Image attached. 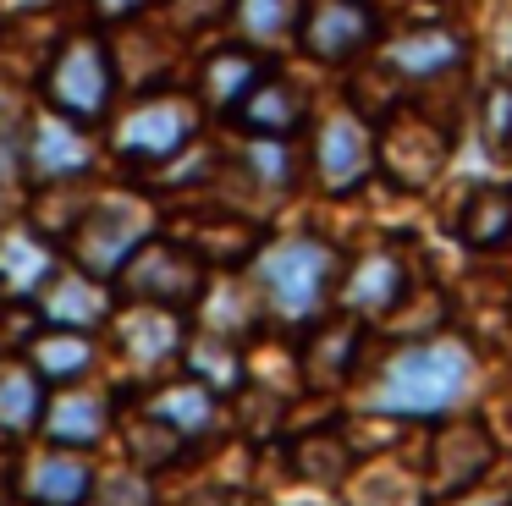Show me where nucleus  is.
Instances as JSON below:
<instances>
[{
	"instance_id": "obj_1",
	"label": "nucleus",
	"mask_w": 512,
	"mask_h": 506,
	"mask_svg": "<svg viewBox=\"0 0 512 506\" xmlns=\"http://www.w3.org/2000/svg\"><path fill=\"white\" fill-rule=\"evenodd\" d=\"M474 391V352L457 336H424L380 369L369 413L380 418H446Z\"/></svg>"
},
{
	"instance_id": "obj_2",
	"label": "nucleus",
	"mask_w": 512,
	"mask_h": 506,
	"mask_svg": "<svg viewBox=\"0 0 512 506\" xmlns=\"http://www.w3.org/2000/svg\"><path fill=\"white\" fill-rule=\"evenodd\" d=\"M254 281L259 297L270 303V314L287 319V325H314L325 319L342 281V253L325 237H281L265 242L254 253Z\"/></svg>"
},
{
	"instance_id": "obj_3",
	"label": "nucleus",
	"mask_w": 512,
	"mask_h": 506,
	"mask_svg": "<svg viewBox=\"0 0 512 506\" xmlns=\"http://www.w3.org/2000/svg\"><path fill=\"white\" fill-rule=\"evenodd\" d=\"M204 292H210V270L199 264V253L182 237H160V231H149L111 275L116 308L144 303V308H160V314L182 319L204 303Z\"/></svg>"
},
{
	"instance_id": "obj_4",
	"label": "nucleus",
	"mask_w": 512,
	"mask_h": 506,
	"mask_svg": "<svg viewBox=\"0 0 512 506\" xmlns=\"http://www.w3.org/2000/svg\"><path fill=\"white\" fill-rule=\"evenodd\" d=\"M45 88V105L56 116L78 121V127H94V121L111 116V99H116V61H111V44L100 33H67V39L50 50V66L39 77Z\"/></svg>"
},
{
	"instance_id": "obj_5",
	"label": "nucleus",
	"mask_w": 512,
	"mask_h": 506,
	"mask_svg": "<svg viewBox=\"0 0 512 506\" xmlns=\"http://www.w3.org/2000/svg\"><path fill=\"white\" fill-rule=\"evenodd\" d=\"M199 121H204V110L193 94L155 88V94H138L133 105L116 116L111 149L122 154L127 165H166V160H177L182 149H193Z\"/></svg>"
},
{
	"instance_id": "obj_6",
	"label": "nucleus",
	"mask_w": 512,
	"mask_h": 506,
	"mask_svg": "<svg viewBox=\"0 0 512 506\" xmlns=\"http://www.w3.org/2000/svg\"><path fill=\"white\" fill-rule=\"evenodd\" d=\"M452 160V127H441L424 110H391V121L375 132V171H386L397 187L419 193Z\"/></svg>"
},
{
	"instance_id": "obj_7",
	"label": "nucleus",
	"mask_w": 512,
	"mask_h": 506,
	"mask_svg": "<svg viewBox=\"0 0 512 506\" xmlns=\"http://www.w3.org/2000/svg\"><path fill=\"white\" fill-rule=\"evenodd\" d=\"M144 237H149L144 209L127 204V198H100V204L78 209V220H72V231H67V253H72V264H78L83 275H94V281L111 286L116 264H122Z\"/></svg>"
},
{
	"instance_id": "obj_8",
	"label": "nucleus",
	"mask_w": 512,
	"mask_h": 506,
	"mask_svg": "<svg viewBox=\"0 0 512 506\" xmlns=\"http://www.w3.org/2000/svg\"><path fill=\"white\" fill-rule=\"evenodd\" d=\"M298 50L320 66H347L358 55L375 50L380 39V17L369 0H303L298 17Z\"/></svg>"
},
{
	"instance_id": "obj_9",
	"label": "nucleus",
	"mask_w": 512,
	"mask_h": 506,
	"mask_svg": "<svg viewBox=\"0 0 512 506\" xmlns=\"http://www.w3.org/2000/svg\"><path fill=\"white\" fill-rule=\"evenodd\" d=\"M314 176L336 198L358 193L375 176V132L364 127L358 110H336L314 127Z\"/></svg>"
},
{
	"instance_id": "obj_10",
	"label": "nucleus",
	"mask_w": 512,
	"mask_h": 506,
	"mask_svg": "<svg viewBox=\"0 0 512 506\" xmlns=\"http://www.w3.org/2000/svg\"><path fill=\"white\" fill-rule=\"evenodd\" d=\"M116 424V396L111 391H89L83 380L72 385H50L45 391V413H39V429L45 446H67V451H94Z\"/></svg>"
},
{
	"instance_id": "obj_11",
	"label": "nucleus",
	"mask_w": 512,
	"mask_h": 506,
	"mask_svg": "<svg viewBox=\"0 0 512 506\" xmlns=\"http://www.w3.org/2000/svg\"><path fill=\"white\" fill-rule=\"evenodd\" d=\"M496 468V435L485 424H446L430 440V484L441 501L468 495L485 473Z\"/></svg>"
},
{
	"instance_id": "obj_12",
	"label": "nucleus",
	"mask_w": 512,
	"mask_h": 506,
	"mask_svg": "<svg viewBox=\"0 0 512 506\" xmlns=\"http://www.w3.org/2000/svg\"><path fill=\"white\" fill-rule=\"evenodd\" d=\"M23 165H28V176L45 182V187L50 182H78V176L94 171V149H89L78 121L50 110L45 121H34V127L23 132Z\"/></svg>"
},
{
	"instance_id": "obj_13",
	"label": "nucleus",
	"mask_w": 512,
	"mask_h": 506,
	"mask_svg": "<svg viewBox=\"0 0 512 506\" xmlns=\"http://www.w3.org/2000/svg\"><path fill=\"white\" fill-rule=\"evenodd\" d=\"M232 121L248 132V138H298L303 121H309V99H303L298 83H287L281 72H265L254 88L243 94V105L232 110Z\"/></svg>"
},
{
	"instance_id": "obj_14",
	"label": "nucleus",
	"mask_w": 512,
	"mask_h": 506,
	"mask_svg": "<svg viewBox=\"0 0 512 506\" xmlns=\"http://www.w3.org/2000/svg\"><path fill=\"white\" fill-rule=\"evenodd\" d=\"M402 292H408V270H402L397 253H364V259L336 281L342 314H353V319H380V314H391V308H402Z\"/></svg>"
},
{
	"instance_id": "obj_15",
	"label": "nucleus",
	"mask_w": 512,
	"mask_h": 506,
	"mask_svg": "<svg viewBox=\"0 0 512 506\" xmlns=\"http://www.w3.org/2000/svg\"><path fill=\"white\" fill-rule=\"evenodd\" d=\"M468 61V44L452 28H408L386 44V72L402 83H435Z\"/></svg>"
},
{
	"instance_id": "obj_16",
	"label": "nucleus",
	"mask_w": 512,
	"mask_h": 506,
	"mask_svg": "<svg viewBox=\"0 0 512 506\" xmlns=\"http://www.w3.org/2000/svg\"><path fill=\"white\" fill-rule=\"evenodd\" d=\"M89 451H67V446H45V457H34L17 479V490L28 495L34 506H83L89 501Z\"/></svg>"
},
{
	"instance_id": "obj_17",
	"label": "nucleus",
	"mask_w": 512,
	"mask_h": 506,
	"mask_svg": "<svg viewBox=\"0 0 512 506\" xmlns=\"http://www.w3.org/2000/svg\"><path fill=\"white\" fill-rule=\"evenodd\" d=\"M270 72V55L265 50H248V44H221V50L204 55L199 66V99L221 116H232L243 105V94Z\"/></svg>"
},
{
	"instance_id": "obj_18",
	"label": "nucleus",
	"mask_w": 512,
	"mask_h": 506,
	"mask_svg": "<svg viewBox=\"0 0 512 506\" xmlns=\"http://www.w3.org/2000/svg\"><path fill=\"white\" fill-rule=\"evenodd\" d=\"M182 242L199 253L204 270H243V264H254V253L265 248V231L243 215H210V220H193Z\"/></svg>"
},
{
	"instance_id": "obj_19",
	"label": "nucleus",
	"mask_w": 512,
	"mask_h": 506,
	"mask_svg": "<svg viewBox=\"0 0 512 506\" xmlns=\"http://www.w3.org/2000/svg\"><path fill=\"white\" fill-rule=\"evenodd\" d=\"M94 330H72V325H50V330H34L23 347V358L34 363V374L45 385H72L94 369Z\"/></svg>"
},
{
	"instance_id": "obj_20",
	"label": "nucleus",
	"mask_w": 512,
	"mask_h": 506,
	"mask_svg": "<svg viewBox=\"0 0 512 506\" xmlns=\"http://www.w3.org/2000/svg\"><path fill=\"white\" fill-rule=\"evenodd\" d=\"M111 292L105 281H94V275L72 270V275H50L45 286H39V314H50L56 325H72V330H94L100 319L116 314V303H100V297Z\"/></svg>"
},
{
	"instance_id": "obj_21",
	"label": "nucleus",
	"mask_w": 512,
	"mask_h": 506,
	"mask_svg": "<svg viewBox=\"0 0 512 506\" xmlns=\"http://www.w3.org/2000/svg\"><path fill=\"white\" fill-rule=\"evenodd\" d=\"M56 270H61L56 242L39 237L34 226H12L6 237H0V286H6L12 297H34Z\"/></svg>"
},
{
	"instance_id": "obj_22",
	"label": "nucleus",
	"mask_w": 512,
	"mask_h": 506,
	"mask_svg": "<svg viewBox=\"0 0 512 506\" xmlns=\"http://www.w3.org/2000/svg\"><path fill=\"white\" fill-rule=\"evenodd\" d=\"M358 336H364V330L353 325V314L314 319L309 347H303V374H309L314 385H342L358 363Z\"/></svg>"
},
{
	"instance_id": "obj_23",
	"label": "nucleus",
	"mask_w": 512,
	"mask_h": 506,
	"mask_svg": "<svg viewBox=\"0 0 512 506\" xmlns=\"http://www.w3.org/2000/svg\"><path fill=\"white\" fill-rule=\"evenodd\" d=\"M457 237L474 253H490L501 242H512V187H501V182L474 187L463 198V209H457Z\"/></svg>"
},
{
	"instance_id": "obj_24",
	"label": "nucleus",
	"mask_w": 512,
	"mask_h": 506,
	"mask_svg": "<svg viewBox=\"0 0 512 506\" xmlns=\"http://www.w3.org/2000/svg\"><path fill=\"white\" fill-rule=\"evenodd\" d=\"M50 385L28 358H0V435H34Z\"/></svg>"
},
{
	"instance_id": "obj_25",
	"label": "nucleus",
	"mask_w": 512,
	"mask_h": 506,
	"mask_svg": "<svg viewBox=\"0 0 512 506\" xmlns=\"http://www.w3.org/2000/svg\"><path fill=\"white\" fill-rule=\"evenodd\" d=\"M144 413H155L160 424H171L182 440H204L210 424H215V391L188 374V380H177V385H160V391L144 402Z\"/></svg>"
},
{
	"instance_id": "obj_26",
	"label": "nucleus",
	"mask_w": 512,
	"mask_h": 506,
	"mask_svg": "<svg viewBox=\"0 0 512 506\" xmlns=\"http://www.w3.org/2000/svg\"><path fill=\"white\" fill-rule=\"evenodd\" d=\"M287 462L303 484H342L353 473V435H336V429H314V435L292 440Z\"/></svg>"
},
{
	"instance_id": "obj_27",
	"label": "nucleus",
	"mask_w": 512,
	"mask_h": 506,
	"mask_svg": "<svg viewBox=\"0 0 512 506\" xmlns=\"http://www.w3.org/2000/svg\"><path fill=\"white\" fill-rule=\"evenodd\" d=\"M298 17L303 0H232L237 44H248V50H276L281 39L298 33Z\"/></svg>"
},
{
	"instance_id": "obj_28",
	"label": "nucleus",
	"mask_w": 512,
	"mask_h": 506,
	"mask_svg": "<svg viewBox=\"0 0 512 506\" xmlns=\"http://www.w3.org/2000/svg\"><path fill=\"white\" fill-rule=\"evenodd\" d=\"M182 446H188V440H182L171 424H160L155 413H144L138 424H127V457H133V468H144V473L171 468V462L182 457Z\"/></svg>"
},
{
	"instance_id": "obj_29",
	"label": "nucleus",
	"mask_w": 512,
	"mask_h": 506,
	"mask_svg": "<svg viewBox=\"0 0 512 506\" xmlns=\"http://www.w3.org/2000/svg\"><path fill=\"white\" fill-rule=\"evenodd\" d=\"M83 506H160V495H155V484L144 479V468H133V473H94L89 501Z\"/></svg>"
},
{
	"instance_id": "obj_30",
	"label": "nucleus",
	"mask_w": 512,
	"mask_h": 506,
	"mask_svg": "<svg viewBox=\"0 0 512 506\" xmlns=\"http://www.w3.org/2000/svg\"><path fill=\"white\" fill-rule=\"evenodd\" d=\"M485 132H490L496 149H507V138H512V83H496L485 94Z\"/></svg>"
},
{
	"instance_id": "obj_31",
	"label": "nucleus",
	"mask_w": 512,
	"mask_h": 506,
	"mask_svg": "<svg viewBox=\"0 0 512 506\" xmlns=\"http://www.w3.org/2000/svg\"><path fill=\"white\" fill-rule=\"evenodd\" d=\"M149 0H94V11L100 17H133V11H144Z\"/></svg>"
},
{
	"instance_id": "obj_32",
	"label": "nucleus",
	"mask_w": 512,
	"mask_h": 506,
	"mask_svg": "<svg viewBox=\"0 0 512 506\" xmlns=\"http://www.w3.org/2000/svg\"><path fill=\"white\" fill-rule=\"evenodd\" d=\"M507 154H512V138H507Z\"/></svg>"
}]
</instances>
